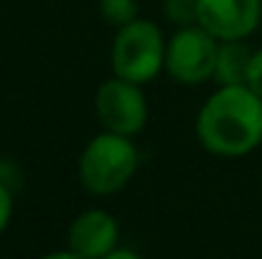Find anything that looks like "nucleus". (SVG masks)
<instances>
[{
    "mask_svg": "<svg viewBox=\"0 0 262 259\" xmlns=\"http://www.w3.org/2000/svg\"><path fill=\"white\" fill-rule=\"evenodd\" d=\"M94 112H97L102 130L127 135V137L140 135L150 117V107H148L143 84H135L115 74L97 86Z\"/></svg>",
    "mask_w": 262,
    "mask_h": 259,
    "instance_id": "obj_5",
    "label": "nucleus"
},
{
    "mask_svg": "<svg viewBox=\"0 0 262 259\" xmlns=\"http://www.w3.org/2000/svg\"><path fill=\"white\" fill-rule=\"evenodd\" d=\"M252 49L239 41H222L219 43V56H216V69H214V82L219 86L224 84H247V69H250Z\"/></svg>",
    "mask_w": 262,
    "mask_h": 259,
    "instance_id": "obj_8",
    "label": "nucleus"
},
{
    "mask_svg": "<svg viewBox=\"0 0 262 259\" xmlns=\"http://www.w3.org/2000/svg\"><path fill=\"white\" fill-rule=\"evenodd\" d=\"M13 208H15V201H13V185L0 178V237L8 231L10 226V219H13Z\"/></svg>",
    "mask_w": 262,
    "mask_h": 259,
    "instance_id": "obj_11",
    "label": "nucleus"
},
{
    "mask_svg": "<svg viewBox=\"0 0 262 259\" xmlns=\"http://www.w3.org/2000/svg\"><path fill=\"white\" fill-rule=\"evenodd\" d=\"M247 86L262 97V49H255V51H252L250 69H247Z\"/></svg>",
    "mask_w": 262,
    "mask_h": 259,
    "instance_id": "obj_12",
    "label": "nucleus"
},
{
    "mask_svg": "<svg viewBox=\"0 0 262 259\" xmlns=\"http://www.w3.org/2000/svg\"><path fill=\"white\" fill-rule=\"evenodd\" d=\"M196 137L216 158H245L262 145V97L247 84L219 86L196 114Z\"/></svg>",
    "mask_w": 262,
    "mask_h": 259,
    "instance_id": "obj_1",
    "label": "nucleus"
},
{
    "mask_svg": "<svg viewBox=\"0 0 262 259\" xmlns=\"http://www.w3.org/2000/svg\"><path fill=\"white\" fill-rule=\"evenodd\" d=\"M138 166L140 153L133 137L102 130L84 145L77 163V178L92 196H112L135 178Z\"/></svg>",
    "mask_w": 262,
    "mask_h": 259,
    "instance_id": "obj_2",
    "label": "nucleus"
},
{
    "mask_svg": "<svg viewBox=\"0 0 262 259\" xmlns=\"http://www.w3.org/2000/svg\"><path fill=\"white\" fill-rule=\"evenodd\" d=\"M219 43L222 41L199 23L176 28L166 49V74L183 86H199L214 79Z\"/></svg>",
    "mask_w": 262,
    "mask_h": 259,
    "instance_id": "obj_4",
    "label": "nucleus"
},
{
    "mask_svg": "<svg viewBox=\"0 0 262 259\" xmlns=\"http://www.w3.org/2000/svg\"><path fill=\"white\" fill-rule=\"evenodd\" d=\"M262 0H196V23L219 41H239L257 31Z\"/></svg>",
    "mask_w": 262,
    "mask_h": 259,
    "instance_id": "obj_6",
    "label": "nucleus"
},
{
    "mask_svg": "<svg viewBox=\"0 0 262 259\" xmlns=\"http://www.w3.org/2000/svg\"><path fill=\"white\" fill-rule=\"evenodd\" d=\"M166 49L168 38L163 28L153 20L135 18L133 23L117 28L110 54L112 74L135 84H150L161 77V72H166Z\"/></svg>",
    "mask_w": 262,
    "mask_h": 259,
    "instance_id": "obj_3",
    "label": "nucleus"
},
{
    "mask_svg": "<svg viewBox=\"0 0 262 259\" xmlns=\"http://www.w3.org/2000/svg\"><path fill=\"white\" fill-rule=\"evenodd\" d=\"M163 13L168 20H173L176 28L196 23V0H163Z\"/></svg>",
    "mask_w": 262,
    "mask_h": 259,
    "instance_id": "obj_10",
    "label": "nucleus"
},
{
    "mask_svg": "<svg viewBox=\"0 0 262 259\" xmlns=\"http://www.w3.org/2000/svg\"><path fill=\"white\" fill-rule=\"evenodd\" d=\"M67 242L72 257L107 259L120 244V224L104 208H87L69 224Z\"/></svg>",
    "mask_w": 262,
    "mask_h": 259,
    "instance_id": "obj_7",
    "label": "nucleus"
},
{
    "mask_svg": "<svg viewBox=\"0 0 262 259\" xmlns=\"http://www.w3.org/2000/svg\"><path fill=\"white\" fill-rule=\"evenodd\" d=\"M97 10H99L102 20L115 28H122V26L133 23L135 18H140L138 0H97Z\"/></svg>",
    "mask_w": 262,
    "mask_h": 259,
    "instance_id": "obj_9",
    "label": "nucleus"
}]
</instances>
